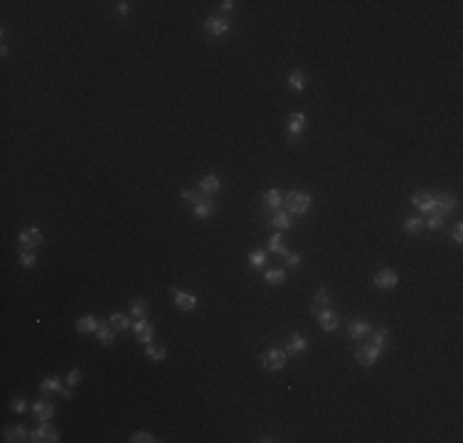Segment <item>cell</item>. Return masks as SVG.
Segmentation results:
<instances>
[{
    "instance_id": "1",
    "label": "cell",
    "mask_w": 463,
    "mask_h": 443,
    "mask_svg": "<svg viewBox=\"0 0 463 443\" xmlns=\"http://www.w3.org/2000/svg\"><path fill=\"white\" fill-rule=\"evenodd\" d=\"M311 194L308 192H298V190H291L286 192V197H283V209L288 212V214H306L308 209H311Z\"/></svg>"
},
{
    "instance_id": "2",
    "label": "cell",
    "mask_w": 463,
    "mask_h": 443,
    "mask_svg": "<svg viewBox=\"0 0 463 443\" xmlns=\"http://www.w3.org/2000/svg\"><path fill=\"white\" fill-rule=\"evenodd\" d=\"M286 362H288V355L281 347H271V350H266L262 355V367L266 372H278V370L286 367Z\"/></svg>"
},
{
    "instance_id": "3",
    "label": "cell",
    "mask_w": 463,
    "mask_h": 443,
    "mask_svg": "<svg viewBox=\"0 0 463 443\" xmlns=\"http://www.w3.org/2000/svg\"><path fill=\"white\" fill-rule=\"evenodd\" d=\"M411 204H414L419 212L429 214V212H434V207H436V194H431V192H426V190H419L411 197Z\"/></svg>"
},
{
    "instance_id": "4",
    "label": "cell",
    "mask_w": 463,
    "mask_h": 443,
    "mask_svg": "<svg viewBox=\"0 0 463 443\" xmlns=\"http://www.w3.org/2000/svg\"><path fill=\"white\" fill-rule=\"evenodd\" d=\"M382 355V350L380 347H375L372 342L370 345H365V347H360L357 352H355V360L362 365V367H372L375 362H377V357Z\"/></svg>"
},
{
    "instance_id": "5",
    "label": "cell",
    "mask_w": 463,
    "mask_h": 443,
    "mask_svg": "<svg viewBox=\"0 0 463 443\" xmlns=\"http://www.w3.org/2000/svg\"><path fill=\"white\" fill-rule=\"evenodd\" d=\"M27 441H35V443H42V441H60V434L50 426V421H42V426L40 429H35L32 434H30V439Z\"/></svg>"
},
{
    "instance_id": "6",
    "label": "cell",
    "mask_w": 463,
    "mask_h": 443,
    "mask_svg": "<svg viewBox=\"0 0 463 443\" xmlns=\"http://www.w3.org/2000/svg\"><path fill=\"white\" fill-rule=\"evenodd\" d=\"M37 244H42V232H40L37 227L20 232V247H22V252H30V249H35Z\"/></svg>"
},
{
    "instance_id": "7",
    "label": "cell",
    "mask_w": 463,
    "mask_h": 443,
    "mask_svg": "<svg viewBox=\"0 0 463 443\" xmlns=\"http://www.w3.org/2000/svg\"><path fill=\"white\" fill-rule=\"evenodd\" d=\"M204 27H207V32H209V35L222 37V35H227V32L232 30V22H229L227 17H209V20L204 22Z\"/></svg>"
},
{
    "instance_id": "8",
    "label": "cell",
    "mask_w": 463,
    "mask_h": 443,
    "mask_svg": "<svg viewBox=\"0 0 463 443\" xmlns=\"http://www.w3.org/2000/svg\"><path fill=\"white\" fill-rule=\"evenodd\" d=\"M456 209V197L454 194H436V207H434V214L439 217H446Z\"/></svg>"
},
{
    "instance_id": "9",
    "label": "cell",
    "mask_w": 463,
    "mask_h": 443,
    "mask_svg": "<svg viewBox=\"0 0 463 443\" xmlns=\"http://www.w3.org/2000/svg\"><path fill=\"white\" fill-rule=\"evenodd\" d=\"M133 330L138 332V340H140L143 345H150V342H153L155 330H153V325H148V320H145V317H138V320L133 322Z\"/></svg>"
},
{
    "instance_id": "10",
    "label": "cell",
    "mask_w": 463,
    "mask_h": 443,
    "mask_svg": "<svg viewBox=\"0 0 463 443\" xmlns=\"http://www.w3.org/2000/svg\"><path fill=\"white\" fill-rule=\"evenodd\" d=\"M318 325H321V330H326V332H332V330H337V325H340V317H337V313L335 311H321L318 313Z\"/></svg>"
},
{
    "instance_id": "11",
    "label": "cell",
    "mask_w": 463,
    "mask_h": 443,
    "mask_svg": "<svg viewBox=\"0 0 463 443\" xmlns=\"http://www.w3.org/2000/svg\"><path fill=\"white\" fill-rule=\"evenodd\" d=\"M173 301H175V306H178L180 311H193V308L198 306V298L190 296V293H185V291H180V288L173 291Z\"/></svg>"
},
{
    "instance_id": "12",
    "label": "cell",
    "mask_w": 463,
    "mask_h": 443,
    "mask_svg": "<svg viewBox=\"0 0 463 443\" xmlns=\"http://www.w3.org/2000/svg\"><path fill=\"white\" fill-rule=\"evenodd\" d=\"M308 350V340L303 337V335H291V340H288V345H286V355L288 357H293V355H301V352H306Z\"/></svg>"
},
{
    "instance_id": "13",
    "label": "cell",
    "mask_w": 463,
    "mask_h": 443,
    "mask_svg": "<svg viewBox=\"0 0 463 443\" xmlns=\"http://www.w3.org/2000/svg\"><path fill=\"white\" fill-rule=\"evenodd\" d=\"M397 283H399L397 273L390 271V268H382V271L375 276V286H377V288H395Z\"/></svg>"
},
{
    "instance_id": "14",
    "label": "cell",
    "mask_w": 463,
    "mask_h": 443,
    "mask_svg": "<svg viewBox=\"0 0 463 443\" xmlns=\"http://www.w3.org/2000/svg\"><path fill=\"white\" fill-rule=\"evenodd\" d=\"M268 224L276 227V229H291V214L281 207V209H276V212L268 217Z\"/></svg>"
},
{
    "instance_id": "15",
    "label": "cell",
    "mask_w": 463,
    "mask_h": 443,
    "mask_svg": "<svg viewBox=\"0 0 463 443\" xmlns=\"http://www.w3.org/2000/svg\"><path fill=\"white\" fill-rule=\"evenodd\" d=\"M303 128H306V116L303 114H291L288 116V138L291 140H296Z\"/></svg>"
},
{
    "instance_id": "16",
    "label": "cell",
    "mask_w": 463,
    "mask_h": 443,
    "mask_svg": "<svg viewBox=\"0 0 463 443\" xmlns=\"http://www.w3.org/2000/svg\"><path fill=\"white\" fill-rule=\"evenodd\" d=\"M217 190H219V178H217V175H204V178L199 180V192H202L204 197H212Z\"/></svg>"
},
{
    "instance_id": "17",
    "label": "cell",
    "mask_w": 463,
    "mask_h": 443,
    "mask_svg": "<svg viewBox=\"0 0 463 443\" xmlns=\"http://www.w3.org/2000/svg\"><path fill=\"white\" fill-rule=\"evenodd\" d=\"M96 335H99V342L106 345V347L114 345V340H116V337H114V325H111V322H99Z\"/></svg>"
},
{
    "instance_id": "18",
    "label": "cell",
    "mask_w": 463,
    "mask_h": 443,
    "mask_svg": "<svg viewBox=\"0 0 463 443\" xmlns=\"http://www.w3.org/2000/svg\"><path fill=\"white\" fill-rule=\"evenodd\" d=\"M264 207L266 209H281L283 207V197H281V192L278 190H266L264 192Z\"/></svg>"
},
{
    "instance_id": "19",
    "label": "cell",
    "mask_w": 463,
    "mask_h": 443,
    "mask_svg": "<svg viewBox=\"0 0 463 443\" xmlns=\"http://www.w3.org/2000/svg\"><path fill=\"white\" fill-rule=\"evenodd\" d=\"M365 335H370V322H367V320H352V322H350V337H352V340H360V337H365Z\"/></svg>"
},
{
    "instance_id": "20",
    "label": "cell",
    "mask_w": 463,
    "mask_h": 443,
    "mask_svg": "<svg viewBox=\"0 0 463 443\" xmlns=\"http://www.w3.org/2000/svg\"><path fill=\"white\" fill-rule=\"evenodd\" d=\"M32 414H35L40 421H50V419L55 416V406H52V404H45V401H37V404L32 406Z\"/></svg>"
},
{
    "instance_id": "21",
    "label": "cell",
    "mask_w": 463,
    "mask_h": 443,
    "mask_svg": "<svg viewBox=\"0 0 463 443\" xmlns=\"http://www.w3.org/2000/svg\"><path fill=\"white\" fill-rule=\"evenodd\" d=\"M96 327H99V320H96L94 316H81L79 320H76V330L84 332V335H86V332H94Z\"/></svg>"
},
{
    "instance_id": "22",
    "label": "cell",
    "mask_w": 463,
    "mask_h": 443,
    "mask_svg": "<svg viewBox=\"0 0 463 443\" xmlns=\"http://www.w3.org/2000/svg\"><path fill=\"white\" fill-rule=\"evenodd\" d=\"M25 439H30V434L22 426H7L5 429V441H25Z\"/></svg>"
},
{
    "instance_id": "23",
    "label": "cell",
    "mask_w": 463,
    "mask_h": 443,
    "mask_svg": "<svg viewBox=\"0 0 463 443\" xmlns=\"http://www.w3.org/2000/svg\"><path fill=\"white\" fill-rule=\"evenodd\" d=\"M264 278H266L268 286H281V283L286 281V271H283V268H268Z\"/></svg>"
},
{
    "instance_id": "24",
    "label": "cell",
    "mask_w": 463,
    "mask_h": 443,
    "mask_svg": "<svg viewBox=\"0 0 463 443\" xmlns=\"http://www.w3.org/2000/svg\"><path fill=\"white\" fill-rule=\"evenodd\" d=\"M288 86H291L293 91H303V86H306V76H303L301 69H296V71L288 74Z\"/></svg>"
},
{
    "instance_id": "25",
    "label": "cell",
    "mask_w": 463,
    "mask_h": 443,
    "mask_svg": "<svg viewBox=\"0 0 463 443\" xmlns=\"http://www.w3.org/2000/svg\"><path fill=\"white\" fill-rule=\"evenodd\" d=\"M212 214H214V204H212V199H204V202H198V204H195V217L207 219V217H212Z\"/></svg>"
},
{
    "instance_id": "26",
    "label": "cell",
    "mask_w": 463,
    "mask_h": 443,
    "mask_svg": "<svg viewBox=\"0 0 463 443\" xmlns=\"http://www.w3.org/2000/svg\"><path fill=\"white\" fill-rule=\"evenodd\" d=\"M109 322L114 325V330H131V317L124 316V313H114L109 317Z\"/></svg>"
},
{
    "instance_id": "27",
    "label": "cell",
    "mask_w": 463,
    "mask_h": 443,
    "mask_svg": "<svg viewBox=\"0 0 463 443\" xmlns=\"http://www.w3.org/2000/svg\"><path fill=\"white\" fill-rule=\"evenodd\" d=\"M131 316L138 320V317H148V306L143 298H133L131 301Z\"/></svg>"
},
{
    "instance_id": "28",
    "label": "cell",
    "mask_w": 463,
    "mask_h": 443,
    "mask_svg": "<svg viewBox=\"0 0 463 443\" xmlns=\"http://www.w3.org/2000/svg\"><path fill=\"white\" fill-rule=\"evenodd\" d=\"M268 249L276 252V253H281V256H288L286 247H283V237H281V234H271V237H268Z\"/></svg>"
},
{
    "instance_id": "29",
    "label": "cell",
    "mask_w": 463,
    "mask_h": 443,
    "mask_svg": "<svg viewBox=\"0 0 463 443\" xmlns=\"http://www.w3.org/2000/svg\"><path fill=\"white\" fill-rule=\"evenodd\" d=\"M65 386L60 384V380L57 377H47V380H42V384H40V391L42 394H50V391H62Z\"/></svg>"
},
{
    "instance_id": "30",
    "label": "cell",
    "mask_w": 463,
    "mask_h": 443,
    "mask_svg": "<svg viewBox=\"0 0 463 443\" xmlns=\"http://www.w3.org/2000/svg\"><path fill=\"white\" fill-rule=\"evenodd\" d=\"M404 229H406L409 234H419V232L424 229V219H419V217H409V219L404 222Z\"/></svg>"
},
{
    "instance_id": "31",
    "label": "cell",
    "mask_w": 463,
    "mask_h": 443,
    "mask_svg": "<svg viewBox=\"0 0 463 443\" xmlns=\"http://www.w3.org/2000/svg\"><path fill=\"white\" fill-rule=\"evenodd\" d=\"M372 345L380 347V350H385V347L390 345V332H387V330H377V332L372 335Z\"/></svg>"
},
{
    "instance_id": "32",
    "label": "cell",
    "mask_w": 463,
    "mask_h": 443,
    "mask_svg": "<svg viewBox=\"0 0 463 443\" xmlns=\"http://www.w3.org/2000/svg\"><path fill=\"white\" fill-rule=\"evenodd\" d=\"M145 355H148V357H150V360H153V362H160V360H163V357H165V350H163V347H158V345H153V342H150V345H145Z\"/></svg>"
},
{
    "instance_id": "33",
    "label": "cell",
    "mask_w": 463,
    "mask_h": 443,
    "mask_svg": "<svg viewBox=\"0 0 463 443\" xmlns=\"http://www.w3.org/2000/svg\"><path fill=\"white\" fill-rule=\"evenodd\" d=\"M183 199H188V202H193V204H198V202H204V199H212V197H204L202 192H195V190H183Z\"/></svg>"
},
{
    "instance_id": "34",
    "label": "cell",
    "mask_w": 463,
    "mask_h": 443,
    "mask_svg": "<svg viewBox=\"0 0 463 443\" xmlns=\"http://www.w3.org/2000/svg\"><path fill=\"white\" fill-rule=\"evenodd\" d=\"M20 266H25V268H35L37 266V256L32 252H22L20 253Z\"/></svg>"
},
{
    "instance_id": "35",
    "label": "cell",
    "mask_w": 463,
    "mask_h": 443,
    "mask_svg": "<svg viewBox=\"0 0 463 443\" xmlns=\"http://www.w3.org/2000/svg\"><path fill=\"white\" fill-rule=\"evenodd\" d=\"M249 263H252L254 268H262L266 263V252H252L249 253Z\"/></svg>"
},
{
    "instance_id": "36",
    "label": "cell",
    "mask_w": 463,
    "mask_h": 443,
    "mask_svg": "<svg viewBox=\"0 0 463 443\" xmlns=\"http://www.w3.org/2000/svg\"><path fill=\"white\" fill-rule=\"evenodd\" d=\"M424 227H429V229H441V227H444V217H439V214L431 212V217L424 219Z\"/></svg>"
},
{
    "instance_id": "37",
    "label": "cell",
    "mask_w": 463,
    "mask_h": 443,
    "mask_svg": "<svg viewBox=\"0 0 463 443\" xmlns=\"http://www.w3.org/2000/svg\"><path fill=\"white\" fill-rule=\"evenodd\" d=\"M328 303H331L328 288H318V293H316V306H328Z\"/></svg>"
},
{
    "instance_id": "38",
    "label": "cell",
    "mask_w": 463,
    "mask_h": 443,
    "mask_svg": "<svg viewBox=\"0 0 463 443\" xmlns=\"http://www.w3.org/2000/svg\"><path fill=\"white\" fill-rule=\"evenodd\" d=\"M155 439L148 434V431H138V434H133L131 436V443H153Z\"/></svg>"
},
{
    "instance_id": "39",
    "label": "cell",
    "mask_w": 463,
    "mask_h": 443,
    "mask_svg": "<svg viewBox=\"0 0 463 443\" xmlns=\"http://www.w3.org/2000/svg\"><path fill=\"white\" fill-rule=\"evenodd\" d=\"M79 381H81V372H79V370H71V372L66 375V384H69V386H76Z\"/></svg>"
},
{
    "instance_id": "40",
    "label": "cell",
    "mask_w": 463,
    "mask_h": 443,
    "mask_svg": "<svg viewBox=\"0 0 463 443\" xmlns=\"http://www.w3.org/2000/svg\"><path fill=\"white\" fill-rule=\"evenodd\" d=\"M286 266L298 268V266H301V256H298V253H288V256H286Z\"/></svg>"
},
{
    "instance_id": "41",
    "label": "cell",
    "mask_w": 463,
    "mask_h": 443,
    "mask_svg": "<svg viewBox=\"0 0 463 443\" xmlns=\"http://www.w3.org/2000/svg\"><path fill=\"white\" fill-rule=\"evenodd\" d=\"M10 409H12L15 414H22V411H25V401H22V399H12Z\"/></svg>"
},
{
    "instance_id": "42",
    "label": "cell",
    "mask_w": 463,
    "mask_h": 443,
    "mask_svg": "<svg viewBox=\"0 0 463 443\" xmlns=\"http://www.w3.org/2000/svg\"><path fill=\"white\" fill-rule=\"evenodd\" d=\"M451 237H454V242H456V244H461V242H463V227H461V224H456V227H454V234H451Z\"/></svg>"
},
{
    "instance_id": "43",
    "label": "cell",
    "mask_w": 463,
    "mask_h": 443,
    "mask_svg": "<svg viewBox=\"0 0 463 443\" xmlns=\"http://www.w3.org/2000/svg\"><path fill=\"white\" fill-rule=\"evenodd\" d=\"M219 5H222V10H224V12H232L237 2H232V0H224V2H219Z\"/></svg>"
},
{
    "instance_id": "44",
    "label": "cell",
    "mask_w": 463,
    "mask_h": 443,
    "mask_svg": "<svg viewBox=\"0 0 463 443\" xmlns=\"http://www.w3.org/2000/svg\"><path fill=\"white\" fill-rule=\"evenodd\" d=\"M116 10H119V15H129V2H119Z\"/></svg>"
}]
</instances>
